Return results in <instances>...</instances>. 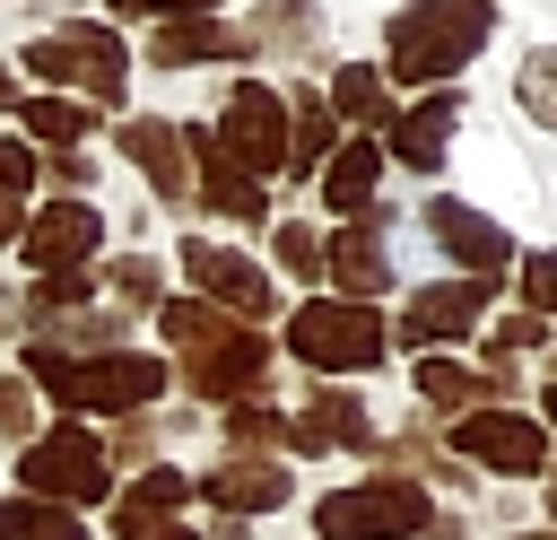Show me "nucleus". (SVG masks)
Here are the masks:
<instances>
[{"mask_svg": "<svg viewBox=\"0 0 557 540\" xmlns=\"http://www.w3.org/2000/svg\"><path fill=\"white\" fill-rule=\"evenodd\" d=\"M374 174H383V148H374V139H348V148L322 165V200H331L339 218H366V200H374Z\"/></svg>", "mask_w": 557, "mask_h": 540, "instance_id": "nucleus-22", "label": "nucleus"}, {"mask_svg": "<svg viewBox=\"0 0 557 540\" xmlns=\"http://www.w3.org/2000/svg\"><path fill=\"white\" fill-rule=\"evenodd\" d=\"M331 113H348V122H392L383 70H374V61H348V70L331 78Z\"/></svg>", "mask_w": 557, "mask_h": 540, "instance_id": "nucleus-25", "label": "nucleus"}, {"mask_svg": "<svg viewBox=\"0 0 557 540\" xmlns=\"http://www.w3.org/2000/svg\"><path fill=\"white\" fill-rule=\"evenodd\" d=\"M287 348H296L313 375H366V366H383L392 331H383V314H374V305L313 296V305H296V314H287Z\"/></svg>", "mask_w": 557, "mask_h": 540, "instance_id": "nucleus-4", "label": "nucleus"}, {"mask_svg": "<svg viewBox=\"0 0 557 540\" xmlns=\"http://www.w3.org/2000/svg\"><path fill=\"white\" fill-rule=\"evenodd\" d=\"M26 375L70 401V409H148L165 392V366L157 357H131V348H104V357H61V348H26Z\"/></svg>", "mask_w": 557, "mask_h": 540, "instance_id": "nucleus-3", "label": "nucleus"}, {"mask_svg": "<svg viewBox=\"0 0 557 540\" xmlns=\"http://www.w3.org/2000/svg\"><path fill=\"white\" fill-rule=\"evenodd\" d=\"M453 453L505 479H540L548 470V427H531L522 409H461L453 418Z\"/></svg>", "mask_w": 557, "mask_h": 540, "instance_id": "nucleus-8", "label": "nucleus"}, {"mask_svg": "<svg viewBox=\"0 0 557 540\" xmlns=\"http://www.w3.org/2000/svg\"><path fill=\"white\" fill-rule=\"evenodd\" d=\"M26 183H35V157H26V148H17V139H0V192H9V200H17V192H26Z\"/></svg>", "mask_w": 557, "mask_h": 540, "instance_id": "nucleus-35", "label": "nucleus"}, {"mask_svg": "<svg viewBox=\"0 0 557 540\" xmlns=\"http://www.w3.org/2000/svg\"><path fill=\"white\" fill-rule=\"evenodd\" d=\"M26 70L35 78H78L96 105H113L131 61H122V35H104V26H52V35L26 44Z\"/></svg>", "mask_w": 557, "mask_h": 540, "instance_id": "nucleus-7", "label": "nucleus"}, {"mask_svg": "<svg viewBox=\"0 0 557 540\" xmlns=\"http://www.w3.org/2000/svg\"><path fill=\"white\" fill-rule=\"evenodd\" d=\"M487 296H496V279H444V287H418V296H409V314H400V340H409V348L461 340V331H479Z\"/></svg>", "mask_w": 557, "mask_h": 540, "instance_id": "nucleus-10", "label": "nucleus"}, {"mask_svg": "<svg viewBox=\"0 0 557 540\" xmlns=\"http://www.w3.org/2000/svg\"><path fill=\"white\" fill-rule=\"evenodd\" d=\"M226 435H235V444H278V435H287V418H278V409H261V401H235V409H226Z\"/></svg>", "mask_w": 557, "mask_h": 540, "instance_id": "nucleus-30", "label": "nucleus"}, {"mask_svg": "<svg viewBox=\"0 0 557 540\" xmlns=\"http://www.w3.org/2000/svg\"><path fill=\"white\" fill-rule=\"evenodd\" d=\"M122 17H209L218 0H113Z\"/></svg>", "mask_w": 557, "mask_h": 540, "instance_id": "nucleus-34", "label": "nucleus"}, {"mask_svg": "<svg viewBox=\"0 0 557 540\" xmlns=\"http://www.w3.org/2000/svg\"><path fill=\"white\" fill-rule=\"evenodd\" d=\"M418 392H426L435 409H470V401L505 392V366H496V375H479V366H453V357H418Z\"/></svg>", "mask_w": 557, "mask_h": 540, "instance_id": "nucleus-23", "label": "nucleus"}, {"mask_svg": "<svg viewBox=\"0 0 557 540\" xmlns=\"http://www.w3.org/2000/svg\"><path fill=\"white\" fill-rule=\"evenodd\" d=\"M435 523V496L418 479H357L313 505V540H418Z\"/></svg>", "mask_w": 557, "mask_h": 540, "instance_id": "nucleus-5", "label": "nucleus"}, {"mask_svg": "<svg viewBox=\"0 0 557 540\" xmlns=\"http://www.w3.org/2000/svg\"><path fill=\"white\" fill-rule=\"evenodd\" d=\"M235 52H252V35H235L218 17H165L148 35V61H165V70H183V61H235Z\"/></svg>", "mask_w": 557, "mask_h": 540, "instance_id": "nucleus-18", "label": "nucleus"}, {"mask_svg": "<svg viewBox=\"0 0 557 540\" xmlns=\"http://www.w3.org/2000/svg\"><path fill=\"white\" fill-rule=\"evenodd\" d=\"M183 505H191V479L165 470V462H148V470L131 479V496L113 505V531H122V540H157V531H174Z\"/></svg>", "mask_w": 557, "mask_h": 540, "instance_id": "nucleus-14", "label": "nucleus"}, {"mask_svg": "<svg viewBox=\"0 0 557 540\" xmlns=\"http://www.w3.org/2000/svg\"><path fill=\"white\" fill-rule=\"evenodd\" d=\"M426 235H435L470 279H496V270L513 261V235H505L496 218H479L470 200H426Z\"/></svg>", "mask_w": 557, "mask_h": 540, "instance_id": "nucleus-11", "label": "nucleus"}, {"mask_svg": "<svg viewBox=\"0 0 557 540\" xmlns=\"http://www.w3.org/2000/svg\"><path fill=\"white\" fill-rule=\"evenodd\" d=\"M104 279H113V296H122V305H148V296H157V261H148V253H131V261H113Z\"/></svg>", "mask_w": 557, "mask_h": 540, "instance_id": "nucleus-33", "label": "nucleus"}, {"mask_svg": "<svg viewBox=\"0 0 557 540\" xmlns=\"http://www.w3.org/2000/svg\"><path fill=\"white\" fill-rule=\"evenodd\" d=\"M0 540H87V523L52 496H0Z\"/></svg>", "mask_w": 557, "mask_h": 540, "instance_id": "nucleus-24", "label": "nucleus"}, {"mask_svg": "<svg viewBox=\"0 0 557 540\" xmlns=\"http://www.w3.org/2000/svg\"><path fill=\"white\" fill-rule=\"evenodd\" d=\"M9 96H17V78H9V61H0V105H9Z\"/></svg>", "mask_w": 557, "mask_h": 540, "instance_id": "nucleus-38", "label": "nucleus"}, {"mask_svg": "<svg viewBox=\"0 0 557 540\" xmlns=\"http://www.w3.org/2000/svg\"><path fill=\"white\" fill-rule=\"evenodd\" d=\"M0 435H26V383H0Z\"/></svg>", "mask_w": 557, "mask_h": 540, "instance_id": "nucleus-36", "label": "nucleus"}, {"mask_svg": "<svg viewBox=\"0 0 557 540\" xmlns=\"http://www.w3.org/2000/svg\"><path fill=\"white\" fill-rule=\"evenodd\" d=\"M522 305H531L540 322L557 314V253H531V261H522Z\"/></svg>", "mask_w": 557, "mask_h": 540, "instance_id": "nucleus-31", "label": "nucleus"}, {"mask_svg": "<svg viewBox=\"0 0 557 540\" xmlns=\"http://www.w3.org/2000/svg\"><path fill=\"white\" fill-rule=\"evenodd\" d=\"M200 496H209L218 514H235V523H244V514H270V505H287V470H278V462H261V453H252V462L235 453V462H218V470L200 479Z\"/></svg>", "mask_w": 557, "mask_h": 540, "instance_id": "nucleus-15", "label": "nucleus"}, {"mask_svg": "<svg viewBox=\"0 0 557 540\" xmlns=\"http://www.w3.org/2000/svg\"><path fill=\"white\" fill-rule=\"evenodd\" d=\"M278 270L313 279V270H322V235H313V226H278Z\"/></svg>", "mask_w": 557, "mask_h": 540, "instance_id": "nucleus-32", "label": "nucleus"}, {"mask_svg": "<svg viewBox=\"0 0 557 540\" xmlns=\"http://www.w3.org/2000/svg\"><path fill=\"white\" fill-rule=\"evenodd\" d=\"M183 270H191V287H200L218 314H235V322L270 314V279H261L244 253H226V244H183Z\"/></svg>", "mask_w": 557, "mask_h": 540, "instance_id": "nucleus-12", "label": "nucleus"}, {"mask_svg": "<svg viewBox=\"0 0 557 540\" xmlns=\"http://www.w3.org/2000/svg\"><path fill=\"white\" fill-rule=\"evenodd\" d=\"M87 105H70V96H26V131L35 139H87Z\"/></svg>", "mask_w": 557, "mask_h": 540, "instance_id": "nucleus-28", "label": "nucleus"}, {"mask_svg": "<svg viewBox=\"0 0 557 540\" xmlns=\"http://www.w3.org/2000/svg\"><path fill=\"white\" fill-rule=\"evenodd\" d=\"M157 540H191V531H157Z\"/></svg>", "mask_w": 557, "mask_h": 540, "instance_id": "nucleus-41", "label": "nucleus"}, {"mask_svg": "<svg viewBox=\"0 0 557 540\" xmlns=\"http://www.w3.org/2000/svg\"><path fill=\"white\" fill-rule=\"evenodd\" d=\"M548 514H557V470H548Z\"/></svg>", "mask_w": 557, "mask_h": 540, "instance_id": "nucleus-40", "label": "nucleus"}, {"mask_svg": "<svg viewBox=\"0 0 557 540\" xmlns=\"http://www.w3.org/2000/svg\"><path fill=\"white\" fill-rule=\"evenodd\" d=\"M522 540H557V531H522Z\"/></svg>", "mask_w": 557, "mask_h": 540, "instance_id": "nucleus-42", "label": "nucleus"}, {"mask_svg": "<svg viewBox=\"0 0 557 540\" xmlns=\"http://www.w3.org/2000/svg\"><path fill=\"white\" fill-rule=\"evenodd\" d=\"M322 270L348 287V305H366L374 287H392V253H383V235H374V218H357V226H339L331 244H322Z\"/></svg>", "mask_w": 557, "mask_h": 540, "instance_id": "nucleus-16", "label": "nucleus"}, {"mask_svg": "<svg viewBox=\"0 0 557 540\" xmlns=\"http://www.w3.org/2000/svg\"><path fill=\"white\" fill-rule=\"evenodd\" d=\"M17 244H26V261L52 279V270H78V261L104 244V218H96L87 200H52L44 218H26V235H17Z\"/></svg>", "mask_w": 557, "mask_h": 540, "instance_id": "nucleus-13", "label": "nucleus"}, {"mask_svg": "<svg viewBox=\"0 0 557 540\" xmlns=\"http://www.w3.org/2000/svg\"><path fill=\"white\" fill-rule=\"evenodd\" d=\"M157 322H165V340L183 348V383H191L200 401H252V392H261V375H270V340H261L252 322L218 314L209 296H174Z\"/></svg>", "mask_w": 557, "mask_h": 540, "instance_id": "nucleus-1", "label": "nucleus"}, {"mask_svg": "<svg viewBox=\"0 0 557 540\" xmlns=\"http://www.w3.org/2000/svg\"><path fill=\"white\" fill-rule=\"evenodd\" d=\"M209 139H218V157H235V165L261 183V174H278V165H287V105H278L270 87H235Z\"/></svg>", "mask_w": 557, "mask_h": 540, "instance_id": "nucleus-9", "label": "nucleus"}, {"mask_svg": "<svg viewBox=\"0 0 557 540\" xmlns=\"http://www.w3.org/2000/svg\"><path fill=\"white\" fill-rule=\"evenodd\" d=\"M540 409H548V427H557V383H548V401H540Z\"/></svg>", "mask_w": 557, "mask_h": 540, "instance_id": "nucleus-39", "label": "nucleus"}, {"mask_svg": "<svg viewBox=\"0 0 557 540\" xmlns=\"http://www.w3.org/2000/svg\"><path fill=\"white\" fill-rule=\"evenodd\" d=\"M331 157V105L322 96H296V122H287V165L296 174H313Z\"/></svg>", "mask_w": 557, "mask_h": 540, "instance_id": "nucleus-26", "label": "nucleus"}, {"mask_svg": "<svg viewBox=\"0 0 557 540\" xmlns=\"http://www.w3.org/2000/svg\"><path fill=\"white\" fill-rule=\"evenodd\" d=\"M17 479L35 488V496H52V505H96L104 488H113V453L87 435V427H52V435H35L26 453H17Z\"/></svg>", "mask_w": 557, "mask_h": 540, "instance_id": "nucleus-6", "label": "nucleus"}, {"mask_svg": "<svg viewBox=\"0 0 557 540\" xmlns=\"http://www.w3.org/2000/svg\"><path fill=\"white\" fill-rule=\"evenodd\" d=\"M183 148L200 157V200H209L218 218H261V183H252L235 157H218V139H209V131H183Z\"/></svg>", "mask_w": 557, "mask_h": 540, "instance_id": "nucleus-20", "label": "nucleus"}, {"mask_svg": "<svg viewBox=\"0 0 557 540\" xmlns=\"http://www.w3.org/2000/svg\"><path fill=\"white\" fill-rule=\"evenodd\" d=\"M540 340H548V322L522 305V314H505V322L487 331V357H496V366H513V357H522V348H540Z\"/></svg>", "mask_w": 557, "mask_h": 540, "instance_id": "nucleus-29", "label": "nucleus"}, {"mask_svg": "<svg viewBox=\"0 0 557 540\" xmlns=\"http://www.w3.org/2000/svg\"><path fill=\"white\" fill-rule=\"evenodd\" d=\"M487 35H496V9L487 0H409L392 17L383 61H392V78H453Z\"/></svg>", "mask_w": 557, "mask_h": 540, "instance_id": "nucleus-2", "label": "nucleus"}, {"mask_svg": "<svg viewBox=\"0 0 557 540\" xmlns=\"http://www.w3.org/2000/svg\"><path fill=\"white\" fill-rule=\"evenodd\" d=\"M453 122H461V96H426V105H409L400 122H392V157L400 165H418V174H435L444 165V139H453Z\"/></svg>", "mask_w": 557, "mask_h": 540, "instance_id": "nucleus-19", "label": "nucleus"}, {"mask_svg": "<svg viewBox=\"0 0 557 540\" xmlns=\"http://www.w3.org/2000/svg\"><path fill=\"white\" fill-rule=\"evenodd\" d=\"M9 235H26V209H17L9 192H0V244H9Z\"/></svg>", "mask_w": 557, "mask_h": 540, "instance_id": "nucleus-37", "label": "nucleus"}, {"mask_svg": "<svg viewBox=\"0 0 557 540\" xmlns=\"http://www.w3.org/2000/svg\"><path fill=\"white\" fill-rule=\"evenodd\" d=\"M287 444L296 453H331V444H374V418L357 409V392H313L305 401V418H287Z\"/></svg>", "mask_w": 557, "mask_h": 540, "instance_id": "nucleus-17", "label": "nucleus"}, {"mask_svg": "<svg viewBox=\"0 0 557 540\" xmlns=\"http://www.w3.org/2000/svg\"><path fill=\"white\" fill-rule=\"evenodd\" d=\"M122 157H131L165 200L191 192V174H183V131H174V122H122Z\"/></svg>", "mask_w": 557, "mask_h": 540, "instance_id": "nucleus-21", "label": "nucleus"}, {"mask_svg": "<svg viewBox=\"0 0 557 540\" xmlns=\"http://www.w3.org/2000/svg\"><path fill=\"white\" fill-rule=\"evenodd\" d=\"M513 96H522V113H531V122H548V131H557V44L522 52V70H513Z\"/></svg>", "mask_w": 557, "mask_h": 540, "instance_id": "nucleus-27", "label": "nucleus"}]
</instances>
